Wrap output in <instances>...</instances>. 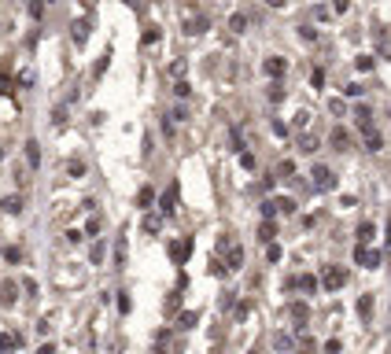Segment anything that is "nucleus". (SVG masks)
<instances>
[{
    "label": "nucleus",
    "instance_id": "603ef678",
    "mask_svg": "<svg viewBox=\"0 0 391 354\" xmlns=\"http://www.w3.org/2000/svg\"><path fill=\"white\" fill-rule=\"evenodd\" d=\"M299 37H303V41H314L317 34H314V30H310V26H299Z\"/></svg>",
    "mask_w": 391,
    "mask_h": 354
},
{
    "label": "nucleus",
    "instance_id": "f704fd0d",
    "mask_svg": "<svg viewBox=\"0 0 391 354\" xmlns=\"http://www.w3.org/2000/svg\"><path fill=\"white\" fill-rule=\"evenodd\" d=\"M4 258H8V262H22V247H15V244L4 247Z\"/></svg>",
    "mask_w": 391,
    "mask_h": 354
},
{
    "label": "nucleus",
    "instance_id": "864d4df0",
    "mask_svg": "<svg viewBox=\"0 0 391 354\" xmlns=\"http://www.w3.org/2000/svg\"><path fill=\"white\" fill-rule=\"evenodd\" d=\"M343 93H347V96H362V85H358V81H350L347 89H343Z\"/></svg>",
    "mask_w": 391,
    "mask_h": 354
},
{
    "label": "nucleus",
    "instance_id": "f3484780",
    "mask_svg": "<svg viewBox=\"0 0 391 354\" xmlns=\"http://www.w3.org/2000/svg\"><path fill=\"white\" fill-rule=\"evenodd\" d=\"M22 148H26V162L37 170V166H41V144H37V140H26Z\"/></svg>",
    "mask_w": 391,
    "mask_h": 354
},
{
    "label": "nucleus",
    "instance_id": "bb28decb",
    "mask_svg": "<svg viewBox=\"0 0 391 354\" xmlns=\"http://www.w3.org/2000/svg\"><path fill=\"white\" fill-rule=\"evenodd\" d=\"M107 67H111V52H103V56L96 59V67H92V78H103V74H107Z\"/></svg>",
    "mask_w": 391,
    "mask_h": 354
},
{
    "label": "nucleus",
    "instance_id": "5701e85b",
    "mask_svg": "<svg viewBox=\"0 0 391 354\" xmlns=\"http://www.w3.org/2000/svg\"><path fill=\"white\" fill-rule=\"evenodd\" d=\"M177 321H181V329H196V325H200V310H181Z\"/></svg>",
    "mask_w": 391,
    "mask_h": 354
},
{
    "label": "nucleus",
    "instance_id": "1a4fd4ad",
    "mask_svg": "<svg viewBox=\"0 0 391 354\" xmlns=\"http://www.w3.org/2000/svg\"><path fill=\"white\" fill-rule=\"evenodd\" d=\"M288 317L295 321V329H307V321H310V306L307 303H288Z\"/></svg>",
    "mask_w": 391,
    "mask_h": 354
},
{
    "label": "nucleus",
    "instance_id": "f03ea898",
    "mask_svg": "<svg viewBox=\"0 0 391 354\" xmlns=\"http://www.w3.org/2000/svg\"><path fill=\"white\" fill-rule=\"evenodd\" d=\"M166 251H170V258H174V266H185L188 255H192V236H177V240H170Z\"/></svg>",
    "mask_w": 391,
    "mask_h": 354
},
{
    "label": "nucleus",
    "instance_id": "20e7f679",
    "mask_svg": "<svg viewBox=\"0 0 391 354\" xmlns=\"http://www.w3.org/2000/svg\"><path fill=\"white\" fill-rule=\"evenodd\" d=\"M310 177H314V188H317V192H332V188H336V174H332L329 166H321V162L310 170Z\"/></svg>",
    "mask_w": 391,
    "mask_h": 354
},
{
    "label": "nucleus",
    "instance_id": "2f4dec72",
    "mask_svg": "<svg viewBox=\"0 0 391 354\" xmlns=\"http://www.w3.org/2000/svg\"><path fill=\"white\" fill-rule=\"evenodd\" d=\"M67 174H70V177H85V162H82V159H70Z\"/></svg>",
    "mask_w": 391,
    "mask_h": 354
},
{
    "label": "nucleus",
    "instance_id": "e433bc0d",
    "mask_svg": "<svg viewBox=\"0 0 391 354\" xmlns=\"http://www.w3.org/2000/svg\"><path fill=\"white\" fill-rule=\"evenodd\" d=\"M291 174H295V162H291V159H284L281 166H277V177H291Z\"/></svg>",
    "mask_w": 391,
    "mask_h": 354
},
{
    "label": "nucleus",
    "instance_id": "bf43d9fd",
    "mask_svg": "<svg viewBox=\"0 0 391 354\" xmlns=\"http://www.w3.org/2000/svg\"><path fill=\"white\" fill-rule=\"evenodd\" d=\"M247 354H258V351H255V347H251V351H247Z\"/></svg>",
    "mask_w": 391,
    "mask_h": 354
},
{
    "label": "nucleus",
    "instance_id": "a19ab883",
    "mask_svg": "<svg viewBox=\"0 0 391 354\" xmlns=\"http://www.w3.org/2000/svg\"><path fill=\"white\" fill-rule=\"evenodd\" d=\"M0 93H11V78H8V67H0Z\"/></svg>",
    "mask_w": 391,
    "mask_h": 354
},
{
    "label": "nucleus",
    "instance_id": "58836bf2",
    "mask_svg": "<svg viewBox=\"0 0 391 354\" xmlns=\"http://www.w3.org/2000/svg\"><path fill=\"white\" fill-rule=\"evenodd\" d=\"M155 41H159V30H155V26H148L144 37H141V44H155Z\"/></svg>",
    "mask_w": 391,
    "mask_h": 354
},
{
    "label": "nucleus",
    "instance_id": "a18cd8bd",
    "mask_svg": "<svg viewBox=\"0 0 391 354\" xmlns=\"http://www.w3.org/2000/svg\"><path fill=\"white\" fill-rule=\"evenodd\" d=\"M240 166H244V170H255V155H251V152H240Z\"/></svg>",
    "mask_w": 391,
    "mask_h": 354
},
{
    "label": "nucleus",
    "instance_id": "b1692460",
    "mask_svg": "<svg viewBox=\"0 0 391 354\" xmlns=\"http://www.w3.org/2000/svg\"><path fill=\"white\" fill-rule=\"evenodd\" d=\"M273 347L277 351H295V339H291L288 332H273Z\"/></svg>",
    "mask_w": 391,
    "mask_h": 354
},
{
    "label": "nucleus",
    "instance_id": "473e14b6",
    "mask_svg": "<svg viewBox=\"0 0 391 354\" xmlns=\"http://www.w3.org/2000/svg\"><path fill=\"white\" fill-rule=\"evenodd\" d=\"M100 229H103V225H100V218H96V214H92V218L85 221V236H96Z\"/></svg>",
    "mask_w": 391,
    "mask_h": 354
},
{
    "label": "nucleus",
    "instance_id": "5fc2aeb1",
    "mask_svg": "<svg viewBox=\"0 0 391 354\" xmlns=\"http://www.w3.org/2000/svg\"><path fill=\"white\" fill-rule=\"evenodd\" d=\"M332 8H336V11H340V15H343V11H347V8H350V0H332Z\"/></svg>",
    "mask_w": 391,
    "mask_h": 354
},
{
    "label": "nucleus",
    "instance_id": "aec40b11",
    "mask_svg": "<svg viewBox=\"0 0 391 354\" xmlns=\"http://www.w3.org/2000/svg\"><path fill=\"white\" fill-rule=\"evenodd\" d=\"M362 137H366V148H369V152H380V148H384V137L376 133V129H362Z\"/></svg>",
    "mask_w": 391,
    "mask_h": 354
},
{
    "label": "nucleus",
    "instance_id": "7ed1b4c3",
    "mask_svg": "<svg viewBox=\"0 0 391 354\" xmlns=\"http://www.w3.org/2000/svg\"><path fill=\"white\" fill-rule=\"evenodd\" d=\"M343 284H347V270H343V266H325L321 288H329V292H340Z\"/></svg>",
    "mask_w": 391,
    "mask_h": 354
},
{
    "label": "nucleus",
    "instance_id": "39448f33",
    "mask_svg": "<svg viewBox=\"0 0 391 354\" xmlns=\"http://www.w3.org/2000/svg\"><path fill=\"white\" fill-rule=\"evenodd\" d=\"M354 262H358V266H366V270H376V266H380V251L369 247V244H358L354 247Z\"/></svg>",
    "mask_w": 391,
    "mask_h": 354
},
{
    "label": "nucleus",
    "instance_id": "7c9ffc66",
    "mask_svg": "<svg viewBox=\"0 0 391 354\" xmlns=\"http://www.w3.org/2000/svg\"><path fill=\"white\" fill-rule=\"evenodd\" d=\"M151 199H155V192H151V188L144 185L141 192H137V207H151Z\"/></svg>",
    "mask_w": 391,
    "mask_h": 354
},
{
    "label": "nucleus",
    "instance_id": "37998d69",
    "mask_svg": "<svg viewBox=\"0 0 391 354\" xmlns=\"http://www.w3.org/2000/svg\"><path fill=\"white\" fill-rule=\"evenodd\" d=\"M30 15H34V19L44 15V0H30Z\"/></svg>",
    "mask_w": 391,
    "mask_h": 354
},
{
    "label": "nucleus",
    "instance_id": "4be33fe9",
    "mask_svg": "<svg viewBox=\"0 0 391 354\" xmlns=\"http://www.w3.org/2000/svg\"><path fill=\"white\" fill-rule=\"evenodd\" d=\"M373 236H376L373 221H362V225H358V244H373Z\"/></svg>",
    "mask_w": 391,
    "mask_h": 354
},
{
    "label": "nucleus",
    "instance_id": "412c9836",
    "mask_svg": "<svg viewBox=\"0 0 391 354\" xmlns=\"http://www.w3.org/2000/svg\"><path fill=\"white\" fill-rule=\"evenodd\" d=\"M358 317L362 321L373 317V295H358Z\"/></svg>",
    "mask_w": 391,
    "mask_h": 354
},
{
    "label": "nucleus",
    "instance_id": "09e8293b",
    "mask_svg": "<svg viewBox=\"0 0 391 354\" xmlns=\"http://www.w3.org/2000/svg\"><path fill=\"white\" fill-rule=\"evenodd\" d=\"M340 351H343L340 339H329V343H325V354H340Z\"/></svg>",
    "mask_w": 391,
    "mask_h": 354
},
{
    "label": "nucleus",
    "instance_id": "dca6fc26",
    "mask_svg": "<svg viewBox=\"0 0 391 354\" xmlns=\"http://www.w3.org/2000/svg\"><path fill=\"white\" fill-rule=\"evenodd\" d=\"M177 314H181V284L166 295V317H177Z\"/></svg>",
    "mask_w": 391,
    "mask_h": 354
},
{
    "label": "nucleus",
    "instance_id": "2eb2a0df",
    "mask_svg": "<svg viewBox=\"0 0 391 354\" xmlns=\"http://www.w3.org/2000/svg\"><path fill=\"white\" fill-rule=\"evenodd\" d=\"M163 218H166V214H144V221H141V229L148 236H155L159 229H163Z\"/></svg>",
    "mask_w": 391,
    "mask_h": 354
},
{
    "label": "nucleus",
    "instance_id": "c756f323",
    "mask_svg": "<svg viewBox=\"0 0 391 354\" xmlns=\"http://www.w3.org/2000/svg\"><path fill=\"white\" fill-rule=\"evenodd\" d=\"M229 30H233V34H244V30H247V15H240V11H236V15L229 19Z\"/></svg>",
    "mask_w": 391,
    "mask_h": 354
},
{
    "label": "nucleus",
    "instance_id": "4d7b16f0",
    "mask_svg": "<svg viewBox=\"0 0 391 354\" xmlns=\"http://www.w3.org/2000/svg\"><path fill=\"white\" fill-rule=\"evenodd\" d=\"M125 4H129L133 11H144V0H125Z\"/></svg>",
    "mask_w": 391,
    "mask_h": 354
},
{
    "label": "nucleus",
    "instance_id": "c03bdc74",
    "mask_svg": "<svg viewBox=\"0 0 391 354\" xmlns=\"http://www.w3.org/2000/svg\"><path fill=\"white\" fill-rule=\"evenodd\" d=\"M22 292L30 295V299H37V280H30V277H26V280H22Z\"/></svg>",
    "mask_w": 391,
    "mask_h": 354
},
{
    "label": "nucleus",
    "instance_id": "a211bd4d",
    "mask_svg": "<svg viewBox=\"0 0 391 354\" xmlns=\"http://www.w3.org/2000/svg\"><path fill=\"white\" fill-rule=\"evenodd\" d=\"M273 236H277V225H273V218H266L258 225V240H262V244H273Z\"/></svg>",
    "mask_w": 391,
    "mask_h": 354
},
{
    "label": "nucleus",
    "instance_id": "9b49d317",
    "mask_svg": "<svg viewBox=\"0 0 391 354\" xmlns=\"http://www.w3.org/2000/svg\"><path fill=\"white\" fill-rule=\"evenodd\" d=\"M22 347V332H0V354H15Z\"/></svg>",
    "mask_w": 391,
    "mask_h": 354
},
{
    "label": "nucleus",
    "instance_id": "f8f14e48",
    "mask_svg": "<svg viewBox=\"0 0 391 354\" xmlns=\"http://www.w3.org/2000/svg\"><path fill=\"white\" fill-rule=\"evenodd\" d=\"M329 144H332L336 152H350V133H347L343 126H336L332 133H329Z\"/></svg>",
    "mask_w": 391,
    "mask_h": 354
},
{
    "label": "nucleus",
    "instance_id": "79ce46f5",
    "mask_svg": "<svg viewBox=\"0 0 391 354\" xmlns=\"http://www.w3.org/2000/svg\"><path fill=\"white\" fill-rule=\"evenodd\" d=\"M118 310H122V314L133 310V303H129V295H125V292H118Z\"/></svg>",
    "mask_w": 391,
    "mask_h": 354
},
{
    "label": "nucleus",
    "instance_id": "6e6552de",
    "mask_svg": "<svg viewBox=\"0 0 391 354\" xmlns=\"http://www.w3.org/2000/svg\"><path fill=\"white\" fill-rule=\"evenodd\" d=\"M262 70H266V74L273 78V81H281V78H284V70H288V59H284V56H266Z\"/></svg>",
    "mask_w": 391,
    "mask_h": 354
},
{
    "label": "nucleus",
    "instance_id": "13d9d810",
    "mask_svg": "<svg viewBox=\"0 0 391 354\" xmlns=\"http://www.w3.org/2000/svg\"><path fill=\"white\" fill-rule=\"evenodd\" d=\"M266 4L269 8H284V0H266Z\"/></svg>",
    "mask_w": 391,
    "mask_h": 354
},
{
    "label": "nucleus",
    "instance_id": "423d86ee",
    "mask_svg": "<svg viewBox=\"0 0 391 354\" xmlns=\"http://www.w3.org/2000/svg\"><path fill=\"white\" fill-rule=\"evenodd\" d=\"M19 303V280H0V306H4V310H11V306Z\"/></svg>",
    "mask_w": 391,
    "mask_h": 354
},
{
    "label": "nucleus",
    "instance_id": "49530a36",
    "mask_svg": "<svg viewBox=\"0 0 391 354\" xmlns=\"http://www.w3.org/2000/svg\"><path fill=\"white\" fill-rule=\"evenodd\" d=\"M67 240H70V244H82V240H85V229H70Z\"/></svg>",
    "mask_w": 391,
    "mask_h": 354
},
{
    "label": "nucleus",
    "instance_id": "9d476101",
    "mask_svg": "<svg viewBox=\"0 0 391 354\" xmlns=\"http://www.w3.org/2000/svg\"><path fill=\"white\" fill-rule=\"evenodd\" d=\"M89 26H92L89 19H74V22H70V41H74L78 48H82V44L89 41Z\"/></svg>",
    "mask_w": 391,
    "mask_h": 354
},
{
    "label": "nucleus",
    "instance_id": "6e6d98bb",
    "mask_svg": "<svg viewBox=\"0 0 391 354\" xmlns=\"http://www.w3.org/2000/svg\"><path fill=\"white\" fill-rule=\"evenodd\" d=\"M37 354H56V347H52V343H41V347H37Z\"/></svg>",
    "mask_w": 391,
    "mask_h": 354
},
{
    "label": "nucleus",
    "instance_id": "72a5a7b5",
    "mask_svg": "<svg viewBox=\"0 0 391 354\" xmlns=\"http://www.w3.org/2000/svg\"><path fill=\"white\" fill-rule=\"evenodd\" d=\"M103 255H107V244L96 240V244H92V262H103Z\"/></svg>",
    "mask_w": 391,
    "mask_h": 354
},
{
    "label": "nucleus",
    "instance_id": "f257e3e1",
    "mask_svg": "<svg viewBox=\"0 0 391 354\" xmlns=\"http://www.w3.org/2000/svg\"><path fill=\"white\" fill-rule=\"evenodd\" d=\"M218 247L225 251V270H229V273H236V270L244 266V247H240V244L233 240V233H225V236H222V244H218Z\"/></svg>",
    "mask_w": 391,
    "mask_h": 354
},
{
    "label": "nucleus",
    "instance_id": "ddd939ff",
    "mask_svg": "<svg viewBox=\"0 0 391 354\" xmlns=\"http://www.w3.org/2000/svg\"><path fill=\"white\" fill-rule=\"evenodd\" d=\"M125 258H129V240H125V236H118L115 240V270H125Z\"/></svg>",
    "mask_w": 391,
    "mask_h": 354
},
{
    "label": "nucleus",
    "instance_id": "cd10ccee",
    "mask_svg": "<svg viewBox=\"0 0 391 354\" xmlns=\"http://www.w3.org/2000/svg\"><path fill=\"white\" fill-rule=\"evenodd\" d=\"M277 214H295V199H288V196H277Z\"/></svg>",
    "mask_w": 391,
    "mask_h": 354
},
{
    "label": "nucleus",
    "instance_id": "0eeeda50",
    "mask_svg": "<svg viewBox=\"0 0 391 354\" xmlns=\"http://www.w3.org/2000/svg\"><path fill=\"white\" fill-rule=\"evenodd\" d=\"M159 214H166V218H174V214H177V185H170L166 192L159 196Z\"/></svg>",
    "mask_w": 391,
    "mask_h": 354
},
{
    "label": "nucleus",
    "instance_id": "c9c22d12",
    "mask_svg": "<svg viewBox=\"0 0 391 354\" xmlns=\"http://www.w3.org/2000/svg\"><path fill=\"white\" fill-rule=\"evenodd\" d=\"M174 93L181 96V100H188V93H192V85H188V81H185V78H181V81H174Z\"/></svg>",
    "mask_w": 391,
    "mask_h": 354
},
{
    "label": "nucleus",
    "instance_id": "c85d7f7f",
    "mask_svg": "<svg viewBox=\"0 0 391 354\" xmlns=\"http://www.w3.org/2000/svg\"><path fill=\"white\" fill-rule=\"evenodd\" d=\"M185 70H188V63H185V59H174V63H170V70H166V74L174 78V81H181V78H185Z\"/></svg>",
    "mask_w": 391,
    "mask_h": 354
},
{
    "label": "nucleus",
    "instance_id": "4468645a",
    "mask_svg": "<svg viewBox=\"0 0 391 354\" xmlns=\"http://www.w3.org/2000/svg\"><path fill=\"white\" fill-rule=\"evenodd\" d=\"M0 207H4V214H22L26 211V199H22V196H4Z\"/></svg>",
    "mask_w": 391,
    "mask_h": 354
},
{
    "label": "nucleus",
    "instance_id": "3c124183",
    "mask_svg": "<svg viewBox=\"0 0 391 354\" xmlns=\"http://www.w3.org/2000/svg\"><path fill=\"white\" fill-rule=\"evenodd\" d=\"M266 258H269V262H281V247H277V244H269V251H266Z\"/></svg>",
    "mask_w": 391,
    "mask_h": 354
},
{
    "label": "nucleus",
    "instance_id": "a878e982",
    "mask_svg": "<svg viewBox=\"0 0 391 354\" xmlns=\"http://www.w3.org/2000/svg\"><path fill=\"white\" fill-rule=\"evenodd\" d=\"M203 30H207V19L203 15H192L188 22H185V34H203Z\"/></svg>",
    "mask_w": 391,
    "mask_h": 354
},
{
    "label": "nucleus",
    "instance_id": "8fccbe9b",
    "mask_svg": "<svg viewBox=\"0 0 391 354\" xmlns=\"http://www.w3.org/2000/svg\"><path fill=\"white\" fill-rule=\"evenodd\" d=\"M358 70H373V56H358Z\"/></svg>",
    "mask_w": 391,
    "mask_h": 354
},
{
    "label": "nucleus",
    "instance_id": "4c0bfd02",
    "mask_svg": "<svg viewBox=\"0 0 391 354\" xmlns=\"http://www.w3.org/2000/svg\"><path fill=\"white\" fill-rule=\"evenodd\" d=\"M269 100H273V103H281V100H284V89H281V81H273V85H269Z\"/></svg>",
    "mask_w": 391,
    "mask_h": 354
},
{
    "label": "nucleus",
    "instance_id": "ea45409f",
    "mask_svg": "<svg viewBox=\"0 0 391 354\" xmlns=\"http://www.w3.org/2000/svg\"><path fill=\"white\" fill-rule=\"evenodd\" d=\"M310 85H314V89H321V85H325V70H321V67L310 70Z\"/></svg>",
    "mask_w": 391,
    "mask_h": 354
},
{
    "label": "nucleus",
    "instance_id": "393cba45",
    "mask_svg": "<svg viewBox=\"0 0 391 354\" xmlns=\"http://www.w3.org/2000/svg\"><path fill=\"white\" fill-rule=\"evenodd\" d=\"M317 148H321V140H317L314 133H303V140H299V152H307V155H314Z\"/></svg>",
    "mask_w": 391,
    "mask_h": 354
},
{
    "label": "nucleus",
    "instance_id": "de8ad7c7",
    "mask_svg": "<svg viewBox=\"0 0 391 354\" xmlns=\"http://www.w3.org/2000/svg\"><path fill=\"white\" fill-rule=\"evenodd\" d=\"M310 126V115L307 111H299V115H295V129H307Z\"/></svg>",
    "mask_w": 391,
    "mask_h": 354
},
{
    "label": "nucleus",
    "instance_id": "6ab92c4d",
    "mask_svg": "<svg viewBox=\"0 0 391 354\" xmlns=\"http://www.w3.org/2000/svg\"><path fill=\"white\" fill-rule=\"evenodd\" d=\"M369 118H373V115H369V107H366V103H358V107H354V122H358V129H373V122H369Z\"/></svg>",
    "mask_w": 391,
    "mask_h": 354
}]
</instances>
